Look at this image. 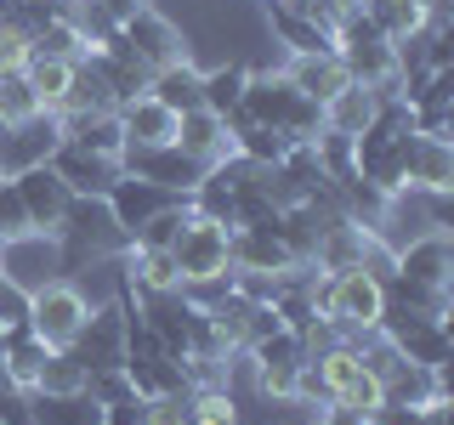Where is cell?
<instances>
[{
	"mask_svg": "<svg viewBox=\"0 0 454 425\" xmlns=\"http://www.w3.org/2000/svg\"><path fill=\"white\" fill-rule=\"evenodd\" d=\"M125 244H131V238L120 233V221H114L108 198H74V205H68V216H63V227H57V250H63V278H80L85 267L125 255Z\"/></svg>",
	"mask_w": 454,
	"mask_h": 425,
	"instance_id": "obj_1",
	"label": "cell"
},
{
	"mask_svg": "<svg viewBox=\"0 0 454 425\" xmlns=\"http://www.w3.org/2000/svg\"><path fill=\"white\" fill-rule=\"evenodd\" d=\"M114 46L131 57V63H142L148 74H160V68H170V63H188V57H193V40L182 35V23L170 18V12H160V6H137L131 18L120 23Z\"/></svg>",
	"mask_w": 454,
	"mask_h": 425,
	"instance_id": "obj_2",
	"label": "cell"
},
{
	"mask_svg": "<svg viewBox=\"0 0 454 425\" xmlns=\"http://www.w3.org/2000/svg\"><path fill=\"white\" fill-rule=\"evenodd\" d=\"M91 295L80 290V278H51L40 283L35 295H28V329L46 340L51 352H68L85 329V318H91Z\"/></svg>",
	"mask_w": 454,
	"mask_h": 425,
	"instance_id": "obj_3",
	"label": "cell"
},
{
	"mask_svg": "<svg viewBox=\"0 0 454 425\" xmlns=\"http://www.w3.org/2000/svg\"><path fill=\"white\" fill-rule=\"evenodd\" d=\"M227 233H233V227L205 221V216H188V227H182L176 244H170V255H176V273H182V290H188V283H210V278H227V273H233Z\"/></svg>",
	"mask_w": 454,
	"mask_h": 425,
	"instance_id": "obj_4",
	"label": "cell"
},
{
	"mask_svg": "<svg viewBox=\"0 0 454 425\" xmlns=\"http://www.w3.org/2000/svg\"><path fill=\"white\" fill-rule=\"evenodd\" d=\"M68 352H74V363L85 375H97V368H125V306H120V295L91 306V318H85V329Z\"/></svg>",
	"mask_w": 454,
	"mask_h": 425,
	"instance_id": "obj_5",
	"label": "cell"
},
{
	"mask_svg": "<svg viewBox=\"0 0 454 425\" xmlns=\"http://www.w3.org/2000/svg\"><path fill=\"white\" fill-rule=\"evenodd\" d=\"M227 255H233V273H250V278L301 273V261H295L290 244L278 238V221L273 227H233V233H227Z\"/></svg>",
	"mask_w": 454,
	"mask_h": 425,
	"instance_id": "obj_6",
	"label": "cell"
},
{
	"mask_svg": "<svg viewBox=\"0 0 454 425\" xmlns=\"http://www.w3.org/2000/svg\"><path fill=\"white\" fill-rule=\"evenodd\" d=\"M0 278L23 283L28 295H35L40 283L63 278V250H57V233H23V238H12V244H0Z\"/></svg>",
	"mask_w": 454,
	"mask_h": 425,
	"instance_id": "obj_7",
	"label": "cell"
},
{
	"mask_svg": "<svg viewBox=\"0 0 454 425\" xmlns=\"http://www.w3.org/2000/svg\"><path fill=\"white\" fill-rule=\"evenodd\" d=\"M12 182H18V198H23V210H28V227H35V233H57V227H63V216H68V205H74L68 182L57 176L46 159L28 165V170H18Z\"/></svg>",
	"mask_w": 454,
	"mask_h": 425,
	"instance_id": "obj_8",
	"label": "cell"
},
{
	"mask_svg": "<svg viewBox=\"0 0 454 425\" xmlns=\"http://www.w3.org/2000/svg\"><path fill=\"white\" fill-rule=\"evenodd\" d=\"M392 278H397V283H415V290H449V278H454L449 233H420V238H409V244L392 255Z\"/></svg>",
	"mask_w": 454,
	"mask_h": 425,
	"instance_id": "obj_9",
	"label": "cell"
},
{
	"mask_svg": "<svg viewBox=\"0 0 454 425\" xmlns=\"http://www.w3.org/2000/svg\"><path fill=\"white\" fill-rule=\"evenodd\" d=\"M46 165L68 182V193H74V198H103L114 182H120V159L91 153V148H80V142H57Z\"/></svg>",
	"mask_w": 454,
	"mask_h": 425,
	"instance_id": "obj_10",
	"label": "cell"
},
{
	"mask_svg": "<svg viewBox=\"0 0 454 425\" xmlns=\"http://www.w3.org/2000/svg\"><path fill=\"white\" fill-rule=\"evenodd\" d=\"M120 170H125V176L153 182V188H170V193H193V182L205 176V170H199L176 142H170V148H125L120 153Z\"/></svg>",
	"mask_w": 454,
	"mask_h": 425,
	"instance_id": "obj_11",
	"label": "cell"
},
{
	"mask_svg": "<svg viewBox=\"0 0 454 425\" xmlns=\"http://www.w3.org/2000/svg\"><path fill=\"white\" fill-rule=\"evenodd\" d=\"M80 63L97 74V85L108 91V103H114V108H125V103H137V97H148V80H153V74H148L142 63H131V57L114 46V40H108V46H91V51L80 57Z\"/></svg>",
	"mask_w": 454,
	"mask_h": 425,
	"instance_id": "obj_12",
	"label": "cell"
},
{
	"mask_svg": "<svg viewBox=\"0 0 454 425\" xmlns=\"http://www.w3.org/2000/svg\"><path fill=\"white\" fill-rule=\"evenodd\" d=\"M108 198V210H114V221H120V233L131 238L142 221H153L165 205H176V198H188V193H170V188H153V182H142V176H125L120 170V182L103 193Z\"/></svg>",
	"mask_w": 454,
	"mask_h": 425,
	"instance_id": "obj_13",
	"label": "cell"
},
{
	"mask_svg": "<svg viewBox=\"0 0 454 425\" xmlns=\"http://www.w3.org/2000/svg\"><path fill=\"white\" fill-rule=\"evenodd\" d=\"M176 148L188 153V159H193L199 170L222 165L227 153H233L227 120H222V113H210V108H193V113H182V120H176Z\"/></svg>",
	"mask_w": 454,
	"mask_h": 425,
	"instance_id": "obj_14",
	"label": "cell"
},
{
	"mask_svg": "<svg viewBox=\"0 0 454 425\" xmlns=\"http://www.w3.org/2000/svg\"><path fill=\"white\" fill-rule=\"evenodd\" d=\"M403 188H415V193H454V142L449 136H420L415 131Z\"/></svg>",
	"mask_w": 454,
	"mask_h": 425,
	"instance_id": "obj_15",
	"label": "cell"
},
{
	"mask_svg": "<svg viewBox=\"0 0 454 425\" xmlns=\"http://www.w3.org/2000/svg\"><path fill=\"white\" fill-rule=\"evenodd\" d=\"M267 35H273V46H284L290 57L335 51V46H330V28H324L318 18H307V12H290L284 0H267Z\"/></svg>",
	"mask_w": 454,
	"mask_h": 425,
	"instance_id": "obj_16",
	"label": "cell"
},
{
	"mask_svg": "<svg viewBox=\"0 0 454 425\" xmlns=\"http://www.w3.org/2000/svg\"><path fill=\"white\" fill-rule=\"evenodd\" d=\"M176 120H182V113H170L165 103H153V97L125 103V108H120L125 148H170V142H176Z\"/></svg>",
	"mask_w": 454,
	"mask_h": 425,
	"instance_id": "obj_17",
	"label": "cell"
},
{
	"mask_svg": "<svg viewBox=\"0 0 454 425\" xmlns=\"http://www.w3.org/2000/svg\"><path fill=\"white\" fill-rule=\"evenodd\" d=\"M284 80L324 108V103L340 91V85H347V68H340L335 51H307V57H290V63H284Z\"/></svg>",
	"mask_w": 454,
	"mask_h": 425,
	"instance_id": "obj_18",
	"label": "cell"
},
{
	"mask_svg": "<svg viewBox=\"0 0 454 425\" xmlns=\"http://www.w3.org/2000/svg\"><path fill=\"white\" fill-rule=\"evenodd\" d=\"M57 125H63V142H80V148L108 153V159H120V153H125L120 108H97V113H57Z\"/></svg>",
	"mask_w": 454,
	"mask_h": 425,
	"instance_id": "obj_19",
	"label": "cell"
},
{
	"mask_svg": "<svg viewBox=\"0 0 454 425\" xmlns=\"http://www.w3.org/2000/svg\"><path fill=\"white\" fill-rule=\"evenodd\" d=\"M375 108H380V91H369V85H358V80H347L340 91L324 103V131L330 136H358L369 120H375Z\"/></svg>",
	"mask_w": 454,
	"mask_h": 425,
	"instance_id": "obj_20",
	"label": "cell"
},
{
	"mask_svg": "<svg viewBox=\"0 0 454 425\" xmlns=\"http://www.w3.org/2000/svg\"><path fill=\"white\" fill-rule=\"evenodd\" d=\"M28 425H103V403H91V391H28Z\"/></svg>",
	"mask_w": 454,
	"mask_h": 425,
	"instance_id": "obj_21",
	"label": "cell"
},
{
	"mask_svg": "<svg viewBox=\"0 0 454 425\" xmlns=\"http://www.w3.org/2000/svg\"><path fill=\"white\" fill-rule=\"evenodd\" d=\"M46 352H51V346H46V340H40L35 329H12V335H0V375H6L18 391H35Z\"/></svg>",
	"mask_w": 454,
	"mask_h": 425,
	"instance_id": "obj_22",
	"label": "cell"
},
{
	"mask_svg": "<svg viewBox=\"0 0 454 425\" xmlns=\"http://www.w3.org/2000/svg\"><path fill=\"white\" fill-rule=\"evenodd\" d=\"M148 97H153V103H165L170 113H193V108H205V91H199V63L188 57V63L160 68V74L148 80Z\"/></svg>",
	"mask_w": 454,
	"mask_h": 425,
	"instance_id": "obj_23",
	"label": "cell"
},
{
	"mask_svg": "<svg viewBox=\"0 0 454 425\" xmlns=\"http://www.w3.org/2000/svg\"><path fill=\"white\" fill-rule=\"evenodd\" d=\"M74 57H46V51H28V63H23V80L35 85V97H40V108L57 113V103L68 97V80H74Z\"/></svg>",
	"mask_w": 454,
	"mask_h": 425,
	"instance_id": "obj_24",
	"label": "cell"
},
{
	"mask_svg": "<svg viewBox=\"0 0 454 425\" xmlns=\"http://www.w3.org/2000/svg\"><path fill=\"white\" fill-rule=\"evenodd\" d=\"M245 80H250V63H216V68H199V91H205V108L210 113H233L239 97H245Z\"/></svg>",
	"mask_w": 454,
	"mask_h": 425,
	"instance_id": "obj_25",
	"label": "cell"
},
{
	"mask_svg": "<svg viewBox=\"0 0 454 425\" xmlns=\"http://www.w3.org/2000/svg\"><path fill=\"white\" fill-rule=\"evenodd\" d=\"M364 12H369V23H375L387 40H409L426 18H432L426 0H364Z\"/></svg>",
	"mask_w": 454,
	"mask_h": 425,
	"instance_id": "obj_26",
	"label": "cell"
},
{
	"mask_svg": "<svg viewBox=\"0 0 454 425\" xmlns=\"http://www.w3.org/2000/svg\"><path fill=\"white\" fill-rule=\"evenodd\" d=\"M40 97H35V85L23 80V68H12V74H0V131H12V125H28V120H40Z\"/></svg>",
	"mask_w": 454,
	"mask_h": 425,
	"instance_id": "obj_27",
	"label": "cell"
},
{
	"mask_svg": "<svg viewBox=\"0 0 454 425\" xmlns=\"http://www.w3.org/2000/svg\"><path fill=\"white\" fill-rule=\"evenodd\" d=\"M188 216H193V210H188V198H176V205H165L153 221H142V227H137V233H131V244H142V250H170V244H176V233L188 227Z\"/></svg>",
	"mask_w": 454,
	"mask_h": 425,
	"instance_id": "obj_28",
	"label": "cell"
},
{
	"mask_svg": "<svg viewBox=\"0 0 454 425\" xmlns=\"http://www.w3.org/2000/svg\"><path fill=\"white\" fill-rule=\"evenodd\" d=\"M35 391H51V397H63V391H85V368L74 363V352H46Z\"/></svg>",
	"mask_w": 454,
	"mask_h": 425,
	"instance_id": "obj_29",
	"label": "cell"
},
{
	"mask_svg": "<svg viewBox=\"0 0 454 425\" xmlns=\"http://www.w3.org/2000/svg\"><path fill=\"white\" fill-rule=\"evenodd\" d=\"M364 425H449V403H432V408H397V403H380L375 414H364Z\"/></svg>",
	"mask_w": 454,
	"mask_h": 425,
	"instance_id": "obj_30",
	"label": "cell"
},
{
	"mask_svg": "<svg viewBox=\"0 0 454 425\" xmlns=\"http://www.w3.org/2000/svg\"><path fill=\"white\" fill-rule=\"evenodd\" d=\"M23 233H35V227H28V210L18 198V182L0 176V244H12V238H23Z\"/></svg>",
	"mask_w": 454,
	"mask_h": 425,
	"instance_id": "obj_31",
	"label": "cell"
},
{
	"mask_svg": "<svg viewBox=\"0 0 454 425\" xmlns=\"http://www.w3.org/2000/svg\"><path fill=\"white\" fill-rule=\"evenodd\" d=\"M142 425H193V414H188V391L142 397Z\"/></svg>",
	"mask_w": 454,
	"mask_h": 425,
	"instance_id": "obj_32",
	"label": "cell"
},
{
	"mask_svg": "<svg viewBox=\"0 0 454 425\" xmlns=\"http://www.w3.org/2000/svg\"><path fill=\"white\" fill-rule=\"evenodd\" d=\"M12 329H28V290L0 278V335H12Z\"/></svg>",
	"mask_w": 454,
	"mask_h": 425,
	"instance_id": "obj_33",
	"label": "cell"
},
{
	"mask_svg": "<svg viewBox=\"0 0 454 425\" xmlns=\"http://www.w3.org/2000/svg\"><path fill=\"white\" fill-rule=\"evenodd\" d=\"M23 63H28V28L0 18V74H12V68H23Z\"/></svg>",
	"mask_w": 454,
	"mask_h": 425,
	"instance_id": "obj_34",
	"label": "cell"
},
{
	"mask_svg": "<svg viewBox=\"0 0 454 425\" xmlns=\"http://www.w3.org/2000/svg\"><path fill=\"white\" fill-rule=\"evenodd\" d=\"M103 6L114 12V23H125V18H131L137 6H153V0H103Z\"/></svg>",
	"mask_w": 454,
	"mask_h": 425,
	"instance_id": "obj_35",
	"label": "cell"
}]
</instances>
